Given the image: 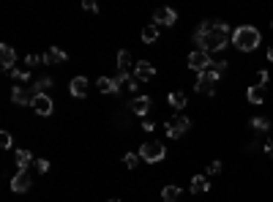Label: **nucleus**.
Returning <instances> with one entry per match:
<instances>
[{"label": "nucleus", "instance_id": "f257e3e1", "mask_svg": "<svg viewBox=\"0 0 273 202\" xmlns=\"http://www.w3.org/2000/svg\"><path fill=\"white\" fill-rule=\"evenodd\" d=\"M194 41L199 44V50H202V52L211 55V52H221L224 47L232 41V33H230V28L224 25V22H211V19H205L202 25L197 28Z\"/></svg>", "mask_w": 273, "mask_h": 202}, {"label": "nucleus", "instance_id": "f03ea898", "mask_svg": "<svg viewBox=\"0 0 273 202\" xmlns=\"http://www.w3.org/2000/svg\"><path fill=\"white\" fill-rule=\"evenodd\" d=\"M260 41H262V36H260V30H257L254 25H240V28H235V33H232V44H235L240 52L257 50Z\"/></svg>", "mask_w": 273, "mask_h": 202}, {"label": "nucleus", "instance_id": "7ed1b4c3", "mask_svg": "<svg viewBox=\"0 0 273 202\" xmlns=\"http://www.w3.org/2000/svg\"><path fill=\"white\" fill-rule=\"evenodd\" d=\"M136 153H140L142 161H148V164H158V161L167 156V148H164V142H158V140H148Z\"/></svg>", "mask_w": 273, "mask_h": 202}, {"label": "nucleus", "instance_id": "20e7f679", "mask_svg": "<svg viewBox=\"0 0 273 202\" xmlns=\"http://www.w3.org/2000/svg\"><path fill=\"white\" fill-rule=\"evenodd\" d=\"M164 128H167V137H170V140H180V137L191 128V120L183 118V115H175L172 120H167V123H164Z\"/></svg>", "mask_w": 273, "mask_h": 202}, {"label": "nucleus", "instance_id": "39448f33", "mask_svg": "<svg viewBox=\"0 0 273 202\" xmlns=\"http://www.w3.org/2000/svg\"><path fill=\"white\" fill-rule=\"evenodd\" d=\"M219 77H221V74H216L213 69L202 71V74H199V79H197V93H202V96H213L216 82H219Z\"/></svg>", "mask_w": 273, "mask_h": 202}, {"label": "nucleus", "instance_id": "423d86ee", "mask_svg": "<svg viewBox=\"0 0 273 202\" xmlns=\"http://www.w3.org/2000/svg\"><path fill=\"white\" fill-rule=\"evenodd\" d=\"M36 96H38V91H36V87L14 85V91H11V101H14V104H25V107H33Z\"/></svg>", "mask_w": 273, "mask_h": 202}, {"label": "nucleus", "instance_id": "0eeeda50", "mask_svg": "<svg viewBox=\"0 0 273 202\" xmlns=\"http://www.w3.org/2000/svg\"><path fill=\"white\" fill-rule=\"evenodd\" d=\"M189 66H191V71H199V74H202V71H208L213 66V60H211V55H208V52L194 50L189 55Z\"/></svg>", "mask_w": 273, "mask_h": 202}, {"label": "nucleus", "instance_id": "6e6552de", "mask_svg": "<svg viewBox=\"0 0 273 202\" xmlns=\"http://www.w3.org/2000/svg\"><path fill=\"white\" fill-rule=\"evenodd\" d=\"M175 22H178V11L175 9H158L153 14V25H158V28H172Z\"/></svg>", "mask_w": 273, "mask_h": 202}, {"label": "nucleus", "instance_id": "1a4fd4ad", "mask_svg": "<svg viewBox=\"0 0 273 202\" xmlns=\"http://www.w3.org/2000/svg\"><path fill=\"white\" fill-rule=\"evenodd\" d=\"M30 186H33V181H30V172H25V169H19V172L11 177V191H17V194L30 191Z\"/></svg>", "mask_w": 273, "mask_h": 202}, {"label": "nucleus", "instance_id": "9d476101", "mask_svg": "<svg viewBox=\"0 0 273 202\" xmlns=\"http://www.w3.org/2000/svg\"><path fill=\"white\" fill-rule=\"evenodd\" d=\"M33 109H36L41 118H47V115H52V109H55V101H52L47 93H38V96H36V101H33Z\"/></svg>", "mask_w": 273, "mask_h": 202}, {"label": "nucleus", "instance_id": "9b49d317", "mask_svg": "<svg viewBox=\"0 0 273 202\" xmlns=\"http://www.w3.org/2000/svg\"><path fill=\"white\" fill-rule=\"evenodd\" d=\"M134 77L140 79V82H148V79L156 77V66H153V63H148V60H140L134 66Z\"/></svg>", "mask_w": 273, "mask_h": 202}, {"label": "nucleus", "instance_id": "f8f14e48", "mask_svg": "<svg viewBox=\"0 0 273 202\" xmlns=\"http://www.w3.org/2000/svg\"><path fill=\"white\" fill-rule=\"evenodd\" d=\"M0 63H3V71H11L14 69V63H17V52H14L11 44L0 47Z\"/></svg>", "mask_w": 273, "mask_h": 202}, {"label": "nucleus", "instance_id": "ddd939ff", "mask_svg": "<svg viewBox=\"0 0 273 202\" xmlns=\"http://www.w3.org/2000/svg\"><path fill=\"white\" fill-rule=\"evenodd\" d=\"M153 107V101L148 99V96H136V99L128 104V109L134 112V115H148V109Z\"/></svg>", "mask_w": 273, "mask_h": 202}, {"label": "nucleus", "instance_id": "4468645a", "mask_svg": "<svg viewBox=\"0 0 273 202\" xmlns=\"http://www.w3.org/2000/svg\"><path fill=\"white\" fill-rule=\"evenodd\" d=\"M69 60V55L58 50V47H50V50L44 52V63H50V66H58V63H66Z\"/></svg>", "mask_w": 273, "mask_h": 202}, {"label": "nucleus", "instance_id": "2eb2a0df", "mask_svg": "<svg viewBox=\"0 0 273 202\" xmlns=\"http://www.w3.org/2000/svg\"><path fill=\"white\" fill-rule=\"evenodd\" d=\"M69 93L74 96V99H85V93H87V79H85V77H74V79H71V85H69Z\"/></svg>", "mask_w": 273, "mask_h": 202}, {"label": "nucleus", "instance_id": "dca6fc26", "mask_svg": "<svg viewBox=\"0 0 273 202\" xmlns=\"http://www.w3.org/2000/svg\"><path fill=\"white\" fill-rule=\"evenodd\" d=\"M96 87H99L101 93H107V96H115L120 91V85L112 77H99V79H96Z\"/></svg>", "mask_w": 273, "mask_h": 202}, {"label": "nucleus", "instance_id": "f3484780", "mask_svg": "<svg viewBox=\"0 0 273 202\" xmlns=\"http://www.w3.org/2000/svg\"><path fill=\"white\" fill-rule=\"evenodd\" d=\"M14 156H17V167L19 169H25V172H28V169L30 167H33V153H30V150H22V148H17V153H14Z\"/></svg>", "mask_w": 273, "mask_h": 202}, {"label": "nucleus", "instance_id": "a211bd4d", "mask_svg": "<svg viewBox=\"0 0 273 202\" xmlns=\"http://www.w3.org/2000/svg\"><path fill=\"white\" fill-rule=\"evenodd\" d=\"M205 191H211V181L205 175H194L191 177V194H205Z\"/></svg>", "mask_w": 273, "mask_h": 202}, {"label": "nucleus", "instance_id": "6ab92c4d", "mask_svg": "<svg viewBox=\"0 0 273 202\" xmlns=\"http://www.w3.org/2000/svg\"><path fill=\"white\" fill-rule=\"evenodd\" d=\"M180 197H183L180 186H164V189H162V199L164 202H180Z\"/></svg>", "mask_w": 273, "mask_h": 202}, {"label": "nucleus", "instance_id": "aec40b11", "mask_svg": "<svg viewBox=\"0 0 273 202\" xmlns=\"http://www.w3.org/2000/svg\"><path fill=\"white\" fill-rule=\"evenodd\" d=\"M167 101H170L172 109H183V107H186V93H183V91H172L170 96H167Z\"/></svg>", "mask_w": 273, "mask_h": 202}, {"label": "nucleus", "instance_id": "412c9836", "mask_svg": "<svg viewBox=\"0 0 273 202\" xmlns=\"http://www.w3.org/2000/svg\"><path fill=\"white\" fill-rule=\"evenodd\" d=\"M246 99L252 101V104H262V101H265V87H262V85H254V87H248Z\"/></svg>", "mask_w": 273, "mask_h": 202}, {"label": "nucleus", "instance_id": "4be33fe9", "mask_svg": "<svg viewBox=\"0 0 273 202\" xmlns=\"http://www.w3.org/2000/svg\"><path fill=\"white\" fill-rule=\"evenodd\" d=\"M6 74L17 79V85H25V82H30V69H11V71H6Z\"/></svg>", "mask_w": 273, "mask_h": 202}, {"label": "nucleus", "instance_id": "5701e85b", "mask_svg": "<svg viewBox=\"0 0 273 202\" xmlns=\"http://www.w3.org/2000/svg\"><path fill=\"white\" fill-rule=\"evenodd\" d=\"M131 69V55H128V50H120L118 52V71H128Z\"/></svg>", "mask_w": 273, "mask_h": 202}, {"label": "nucleus", "instance_id": "b1692460", "mask_svg": "<svg viewBox=\"0 0 273 202\" xmlns=\"http://www.w3.org/2000/svg\"><path fill=\"white\" fill-rule=\"evenodd\" d=\"M158 38V25H145L142 28V41L150 44V41H156Z\"/></svg>", "mask_w": 273, "mask_h": 202}, {"label": "nucleus", "instance_id": "393cba45", "mask_svg": "<svg viewBox=\"0 0 273 202\" xmlns=\"http://www.w3.org/2000/svg\"><path fill=\"white\" fill-rule=\"evenodd\" d=\"M30 169L38 172V175H44L47 169H50V161H47V159H33V167H30Z\"/></svg>", "mask_w": 273, "mask_h": 202}, {"label": "nucleus", "instance_id": "a878e982", "mask_svg": "<svg viewBox=\"0 0 273 202\" xmlns=\"http://www.w3.org/2000/svg\"><path fill=\"white\" fill-rule=\"evenodd\" d=\"M41 63H44V55H28L25 69H36V66H41Z\"/></svg>", "mask_w": 273, "mask_h": 202}, {"label": "nucleus", "instance_id": "bb28decb", "mask_svg": "<svg viewBox=\"0 0 273 202\" xmlns=\"http://www.w3.org/2000/svg\"><path fill=\"white\" fill-rule=\"evenodd\" d=\"M252 128H257V131H268V128H270V120H265V118H252Z\"/></svg>", "mask_w": 273, "mask_h": 202}, {"label": "nucleus", "instance_id": "cd10ccee", "mask_svg": "<svg viewBox=\"0 0 273 202\" xmlns=\"http://www.w3.org/2000/svg\"><path fill=\"white\" fill-rule=\"evenodd\" d=\"M123 161H126V167H128V169H134V167L142 161V156H140V153H126V159H123Z\"/></svg>", "mask_w": 273, "mask_h": 202}, {"label": "nucleus", "instance_id": "c85d7f7f", "mask_svg": "<svg viewBox=\"0 0 273 202\" xmlns=\"http://www.w3.org/2000/svg\"><path fill=\"white\" fill-rule=\"evenodd\" d=\"M227 66H230V63L227 60H224V58H219V60H213V71H216V74H224V71H227Z\"/></svg>", "mask_w": 273, "mask_h": 202}, {"label": "nucleus", "instance_id": "c756f323", "mask_svg": "<svg viewBox=\"0 0 273 202\" xmlns=\"http://www.w3.org/2000/svg\"><path fill=\"white\" fill-rule=\"evenodd\" d=\"M50 85H52V79H50V77H41V79H38V82H36L33 87H36L38 93H47V87H50Z\"/></svg>", "mask_w": 273, "mask_h": 202}, {"label": "nucleus", "instance_id": "7c9ffc66", "mask_svg": "<svg viewBox=\"0 0 273 202\" xmlns=\"http://www.w3.org/2000/svg\"><path fill=\"white\" fill-rule=\"evenodd\" d=\"M219 172H221V161H211L205 169V175H219Z\"/></svg>", "mask_w": 273, "mask_h": 202}, {"label": "nucleus", "instance_id": "2f4dec72", "mask_svg": "<svg viewBox=\"0 0 273 202\" xmlns=\"http://www.w3.org/2000/svg\"><path fill=\"white\" fill-rule=\"evenodd\" d=\"M0 148H6V150L11 148V134H9V131H3V134H0Z\"/></svg>", "mask_w": 273, "mask_h": 202}, {"label": "nucleus", "instance_id": "473e14b6", "mask_svg": "<svg viewBox=\"0 0 273 202\" xmlns=\"http://www.w3.org/2000/svg\"><path fill=\"white\" fill-rule=\"evenodd\" d=\"M268 79H270V74H268V71L262 69L260 74H257V85H262V87H265V85H268Z\"/></svg>", "mask_w": 273, "mask_h": 202}, {"label": "nucleus", "instance_id": "72a5a7b5", "mask_svg": "<svg viewBox=\"0 0 273 202\" xmlns=\"http://www.w3.org/2000/svg\"><path fill=\"white\" fill-rule=\"evenodd\" d=\"M136 82H140V79L128 74V77H126V85H123V87H126V91H136Z\"/></svg>", "mask_w": 273, "mask_h": 202}, {"label": "nucleus", "instance_id": "f704fd0d", "mask_svg": "<svg viewBox=\"0 0 273 202\" xmlns=\"http://www.w3.org/2000/svg\"><path fill=\"white\" fill-rule=\"evenodd\" d=\"M142 131H153V120H142Z\"/></svg>", "mask_w": 273, "mask_h": 202}, {"label": "nucleus", "instance_id": "c9c22d12", "mask_svg": "<svg viewBox=\"0 0 273 202\" xmlns=\"http://www.w3.org/2000/svg\"><path fill=\"white\" fill-rule=\"evenodd\" d=\"M265 150H268V153H270V156H273V137H270V140H268V142H265Z\"/></svg>", "mask_w": 273, "mask_h": 202}, {"label": "nucleus", "instance_id": "e433bc0d", "mask_svg": "<svg viewBox=\"0 0 273 202\" xmlns=\"http://www.w3.org/2000/svg\"><path fill=\"white\" fill-rule=\"evenodd\" d=\"M268 60L273 63V47H270V50H268Z\"/></svg>", "mask_w": 273, "mask_h": 202}, {"label": "nucleus", "instance_id": "4c0bfd02", "mask_svg": "<svg viewBox=\"0 0 273 202\" xmlns=\"http://www.w3.org/2000/svg\"><path fill=\"white\" fill-rule=\"evenodd\" d=\"M107 202H120V199H107Z\"/></svg>", "mask_w": 273, "mask_h": 202}, {"label": "nucleus", "instance_id": "58836bf2", "mask_svg": "<svg viewBox=\"0 0 273 202\" xmlns=\"http://www.w3.org/2000/svg\"><path fill=\"white\" fill-rule=\"evenodd\" d=\"M270 28H273V22H270Z\"/></svg>", "mask_w": 273, "mask_h": 202}]
</instances>
